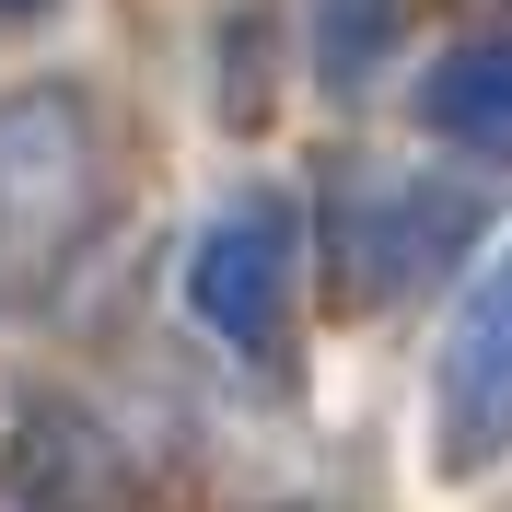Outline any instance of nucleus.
I'll return each mask as SVG.
<instances>
[{
    "mask_svg": "<svg viewBox=\"0 0 512 512\" xmlns=\"http://www.w3.org/2000/svg\"><path fill=\"white\" fill-rule=\"evenodd\" d=\"M396 35H408V0H315V59H326V82H361Z\"/></svg>",
    "mask_w": 512,
    "mask_h": 512,
    "instance_id": "6",
    "label": "nucleus"
},
{
    "mask_svg": "<svg viewBox=\"0 0 512 512\" xmlns=\"http://www.w3.org/2000/svg\"><path fill=\"white\" fill-rule=\"evenodd\" d=\"M291 280H303V210H291V187L222 198L210 233H198V256H187L198 326L222 350H245V361H280L291 350Z\"/></svg>",
    "mask_w": 512,
    "mask_h": 512,
    "instance_id": "2",
    "label": "nucleus"
},
{
    "mask_svg": "<svg viewBox=\"0 0 512 512\" xmlns=\"http://www.w3.org/2000/svg\"><path fill=\"white\" fill-rule=\"evenodd\" d=\"M419 117L466 140V152H512V35H478V47H454L431 82H419Z\"/></svg>",
    "mask_w": 512,
    "mask_h": 512,
    "instance_id": "5",
    "label": "nucleus"
},
{
    "mask_svg": "<svg viewBox=\"0 0 512 512\" xmlns=\"http://www.w3.org/2000/svg\"><path fill=\"white\" fill-rule=\"evenodd\" d=\"M431 419H443V466L478 478L512 454V256L478 268V291L454 303L443 361H431Z\"/></svg>",
    "mask_w": 512,
    "mask_h": 512,
    "instance_id": "3",
    "label": "nucleus"
},
{
    "mask_svg": "<svg viewBox=\"0 0 512 512\" xmlns=\"http://www.w3.org/2000/svg\"><path fill=\"white\" fill-rule=\"evenodd\" d=\"M105 222V128L70 82L0 105V303H24L94 245Z\"/></svg>",
    "mask_w": 512,
    "mask_h": 512,
    "instance_id": "1",
    "label": "nucleus"
},
{
    "mask_svg": "<svg viewBox=\"0 0 512 512\" xmlns=\"http://www.w3.org/2000/svg\"><path fill=\"white\" fill-rule=\"evenodd\" d=\"M12 12H35V0H0V24H12Z\"/></svg>",
    "mask_w": 512,
    "mask_h": 512,
    "instance_id": "7",
    "label": "nucleus"
},
{
    "mask_svg": "<svg viewBox=\"0 0 512 512\" xmlns=\"http://www.w3.org/2000/svg\"><path fill=\"white\" fill-rule=\"evenodd\" d=\"M478 233V210L466 198H431V187H361L350 210H338V245H350L361 291H396L408 268H431L443 245H466Z\"/></svg>",
    "mask_w": 512,
    "mask_h": 512,
    "instance_id": "4",
    "label": "nucleus"
}]
</instances>
